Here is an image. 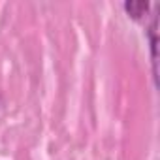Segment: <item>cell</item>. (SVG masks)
I'll return each mask as SVG.
<instances>
[{
    "instance_id": "cell-1",
    "label": "cell",
    "mask_w": 160,
    "mask_h": 160,
    "mask_svg": "<svg viewBox=\"0 0 160 160\" xmlns=\"http://www.w3.org/2000/svg\"><path fill=\"white\" fill-rule=\"evenodd\" d=\"M124 10L132 19H141L149 12V2H143V0H139V2H124Z\"/></svg>"
}]
</instances>
